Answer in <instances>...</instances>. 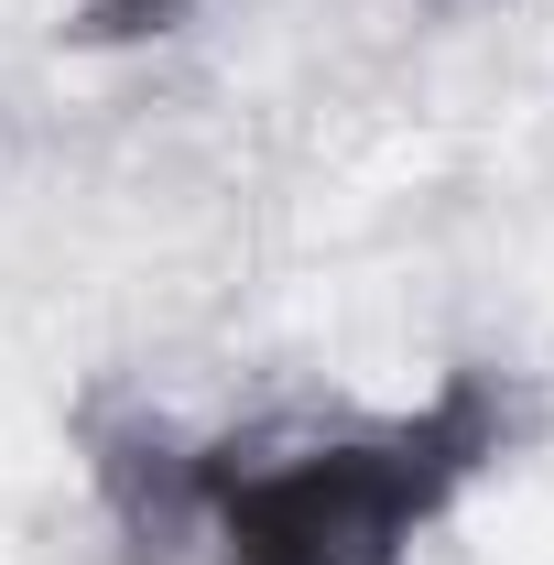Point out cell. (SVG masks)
Here are the masks:
<instances>
[{"label":"cell","mask_w":554,"mask_h":565,"mask_svg":"<svg viewBox=\"0 0 554 565\" xmlns=\"http://www.w3.org/2000/svg\"><path fill=\"white\" fill-rule=\"evenodd\" d=\"M511 381L457 359L392 414H273L239 435L87 424V468L141 565H414V544L511 457Z\"/></svg>","instance_id":"obj_1"},{"label":"cell","mask_w":554,"mask_h":565,"mask_svg":"<svg viewBox=\"0 0 554 565\" xmlns=\"http://www.w3.org/2000/svg\"><path fill=\"white\" fill-rule=\"evenodd\" d=\"M196 0H76V44H141V33H174Z\"/></svg>","instance_id":"obj_2"}]
</instances>
